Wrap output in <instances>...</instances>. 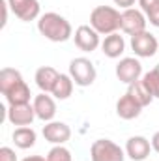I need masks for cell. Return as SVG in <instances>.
I'll list each match as a JSON object with an SVG mask.
<instances>
[{
    "label": "cell",
    "mask_w": 159,
    "mask_h": 161,
    "mask_svg": "<svg viewBox=\"0 0 159 161\" xmlns=\"http://www.w3.org/2000/svg\"><path fill=\"white\" fill-rule=\"evenodd\" d=\"M0 92L9 105L30 103V86L25 82L23 75L15 68H2L0 69Z\"/></svg>",
    "instance_id": "obj_1"
},
{
    "label": "cell",
    "mask_w": 159,
    "mask_h": 161,
    "mask_svg": "<svg viewBox=\"0 0 159 161\" xmlns=\"http://www.w3.org/2000/svg\"><path fill=\"white\" fill-rule=\"evenodd\" d=\"M38 30L45 40L54 41V43H64L73 36V28H71L69 21L54 11H47V13L40 15Z\"/></svg>",
    "instance_id": "obj_2"
},
{
    "label": "cell",
    "mask_w": 159,
    "mask_h": 161,
    "mask_svg": "<svg viewBox=\"0 0 159 161\" xmlns=\"http://www.w3.org/2000/svg\"><path fill=\"white\" fill-rule=\"evenodd\" d=\"M36 118V111L34 105L30 103H21V105H9L8 109V120L13 125H32V122Z\"/></svg>",
    "instance_id": "obj_13"
},
{
    "label": "cell",
    "mask_w": 159,
    "mask_h": 161,
    "mask_svg": "<svg viewBox=\"0 0 159 161\" xmlns=\"http://www.w3.org/2000/svg\"><path fill=\"white\" fill-rule=\"evenodd\" d=\"M131 49L139 58H152L156 53H159L157 38L148 30H144L137 36H131Z\"/></svg>",
    "instance_id": "obj_7"
},
{
    "label": "cell",
    "mask_w": 159,
    "mask_h": 161,
    "mask_svg": "<svg viewBox=\"0 0 159 161\" xmlns=\"http://www.w3.org/2000/svg\"><path fill=\"white\" fill-rule=\"evenodd\" d=\"M150 142H152V150H156V152L159 154V131L154 133V137H152V141H150Z\"/></svg>",
    "instance_id": "obj_27"
},
{
    "label": "cell",
    "mask_w": 159,
    "mask_h": 161,
    "mask_svg": "<svg viewBox=\"0 0 159 161\" xmlns=\"http://www.w3.org/2000/svg\"><path fill=\"white\" fill-rule=\"evenodd\" d=\"M8 6L19 21L30 23L40 17V2L38 0H8Z\"/></svg>",
    "instance_id": "obj_8"
},
{
    "label": "cell",
    "mask_w": 159,
    "mask_h": 161,
    "mask_svg": "<svg viewBox=\"0 0 159 161\" xmlns=\"http://www.w3.org/2000/svg\"><path fill=\"white\" fill-rule=\"evenodd\" d=\"M122 13L112 6H96L90 13V26L99 36H109L120 30Z\"/></svg>",
    "instance_id": "obj_3"
},
{
    "label": "cell",
    "mask_w": 159,
    "mask_h": 161,
    "mask_svg": "<svg viewBox=\"0 0 159 161\" xmlns=\"http://www.w3.org/2000/svg\"><path fill=\"white\" fill-rule=\"evenodd\" d=\"M139 6L150 21V25L159 28V0H139Z\"/></svg>",
    "instance_id": "obj_21"
},
{
    "label": "cell",
    "mask_w": 159,
    "mask_h": 161,
    "mask_svg": "<svg viewBox=\"0 0 159 161\" xmlns=\"http://www.w3.org/2000/svg\"><path fill=\"white\" fill-rule=\"evenodd\" d=\"M11 139H13V142H15L17 148L28 150V148H32V146L36 144L38 135H36V131H34L30 125H23V127H17V129L13 131Z\"/></svg>",
    "instance_id": "obj_18"
},
{
    "label": "cell",
    "mask_w": 159,
    "mask_h": 161,
    "mask_svg": "<svg viewBox=\"0 0 159 161\" xmlns=\"http://www.w3.org/2000/svg\"><path fill=\"white\" fill-rule=\"evenodd\" d=\"M21 161H47V158H43V156H28V158H25Z\"/></svg>",
    "instance_id": "obj_28"
},
{
    "label": "cell",
    "mask_w": 159,
    "mask_h": 161,
    "mask_svg": "<svg viewBox=\"0 0 159 161\" xmlns=\"http://www.w3.org/2000/svg\"><path fill=\"white\" fill-rule=\"evenodd\" d=\"M146 15L142 13V9H135V8H129V9H123L122 11V23H120V30L127 36H137L140 32L146 30Z\"/></svg>",
    "instance_id": "obj_6"
},
{
    "label": "cell",
    "mask_w": 159,
    "mask_h": 161,
    "mask_svg": "<svg viewBox=\"0 0 159 161\" xmlns=\"http://www.w3.org/2000/svg\"><path fill=\"white\" fill-rule=\"evenodd\" d=\"M58 77H60V73L54 68L41 66V68H38V71L34 75V80H36V84H38V88H40L41 92L51 94L52 88H54V84H56V80H58Z\"/></svg>",
    "instance_id": "obj_16"
},
{
    "label": "cell",
    "mask_w": 159,
    "mask_h": 161,
    "mask_svg": "<svg viewBox=\"0 0 159 161\" xmlns=\"http://www.w3.org/2000/svg\"><path fill=\"white\" fill-rule=\"evenodd\" d=\"M47 161H73V159H71V152L64 144H58V146H52L49 150Z\"/></svg>",
    "instance_id": "obj_23"
},
{
    "label": "cell",
    "mask_w": 159,
    "mask_h": 161,
    "mask_svg": "<svg viewBox=\"0 0 159 161\" xmlns=\"http://www.w3.org/2000/svg\"><path fill=\"white\" fill-rule=\"evenodd\" d=\"M150 150H152V142L142 135L129 137L125 142V156L133 161H144L150 156Z\"/></svg>",
    "instance_id": "obj_12"
},
{
    "label": "cell",
    "mask_w": 159,
    "mask_h": 161,
    "mask_svg": "<svg viewBox=\"0 0 159 161\" xmlns=\"http://www.w3.org/2000/svg\"><path fill=\"white\" fill-rule=\"evenodd\" d=\"M0 6H2V28L6 26V23H8V0H0Z\"/></svg>",
    "instance_id": "obj_25"
},
{
    "label": "cell",
    "mask_w": 159,
    "mask_h": 161,
    "mask_svg": "<svg viewBox=\"0 0 159 161\" xmlns=\"http://www.w3.org/2000/svg\"><path fill=\"white\" fill-rule=\"evenodd\" d=\"M69 75H71V79L77 86L86 88V86L94 84V80L97 77V71H96V66L92 64L90 58L77 56L69 62Z\"/></svg>",
    "instance_id": "obj_4"
},
{
    "label": "cell",
    "mask_w": 159,
    "mask_h": 161,
    "mask_svg": "<svg viewBox=\"0 0 159 161\" xmlns=\"http://www.w3.org/2000/svg\"><path fill=\"white\" fill-rule=\"evenodd\" d=\"M73 86H75V82H73L69 73H60V77H58V80H56V84H54V88H52L51 94L56 99L64 101V99H68L73 94Z\"/></svg>",
    "instance_id": "obj_19"
},
{
    "label": "cell",
    "mask_w": 159,
    "mask_h": 161,
    "mask_svg": "<svg viewBox=\"0 0 159 161\" xmlns=\"http://www.w3.org/2000/svg\"><path fill=\"white\" fill-rule=\"evenodd\" d=\"M43 137L45 141H49L51 144L58 146V144H66L71 139V127L66 122H47L43 125Z\"/></svg>",
    "instance_id": "obj_9"
},
{
    "label": "cell",
    "mask_w": 159,
    "mask_h": 161,
    "mask_svg": "<svg viewBox=\"0 0 159 161\" xmlns=\"http://www.w3.org/2000/svg\"><path fill=\"white\" fill-rule=\"evenodd\" d=\"M140 80L144 82V86H146V90L152 94V97H154V99H159V75L157 73L152 69V71L144 73Z\"/></svg>",
    "instance_id": "obj_22"
},
{
    "label": "cell",
    "mask_w": 159,
    "mask_h": 161,
    "mask_svg": "<svg viewBox=\"0 0 159 161\" xmlns=\"http://www.w3.org/2000/svg\"><path fill=\"white\" fill-rule=\"evenodd\" d=\"M129 88H127V92L142 105V107H148L152 101H154V97H152V94L146 90V86H144V82L139 79V80H135V82H131V84H127Z\"/></svg>",
    "instance_id": "obj_20"
},
{
    "label": "cell",
    "mask_w": 159,
    "mask_h": 161,
    "mask_svg": "<svg viewBox=\"0 0 159 161\" xmlns=\"http://www.w3.org/2000/svg\"><path fill=\"white\" fill-rule=\"evenodd\" d=\"M101 51L107 58H120L125 51V41L118 32L109 34V36H105V40L101 43Z\"/></svg>",
    "instance_id": "obj_17"
},
{
    "label": "cell",
    "mask_w": 159,
    "mask_h": 161,
    "mask_svg": "<svg viewBox=\"0 0 159 161\" xmlns=\"http://www.w3.org/2000/svg\"><path fill=\"white\" fill-rule=\"evenodd\" d=\"M116 77L118 80L125 82V84H131L135 80H139L142 77V64L137 60V58H122L118 64H116Z\"/></svg>",
    "instance_id": "obj_10"
},
{
    "label": "cell",
    "mask_w": 159,
    "mask_h": 161,
    "mask_svg": "<svg viewBox=\"0 0 159 161\" xmlns=\"http://www.w3.org/2000/svg\"><path fill=\"white\" fill-rule=\"evenodd\" d=\"M154 71H156V73H157V75H159V64H157V66H156V68H154Z\"/></svg>",
    "instance_id": "obj_29"
},
{
    "label": "cell",
    "mask_w": 159,
    "mask_h": 161,
    "mask_svg": "<svg viewBox=\"0 0 159 161\" xmlns=\"http://www.w3.org/2000/svg\"><path fill=\"white\" fill-rule=\"evenodd\" d=\"M32 105H34V111H36V118H40L41 122H52L54 114H56V103L49 94H45V92L38 94L34 97Z\"/></svg>",
    "instance_id": "obj_15"
},
{
    "label": "cell",
    "mask_w": 159,
    "mask_h": 161,
    "mask_svg": "<svg viewBox=\"0 0 159 161\" xmlns=\"http://www.w3.org/2000/svg\"><path fill=\"white\" fill-rule=\"evenodd\" d=\"M73 40H75V45L79 47L82 53H92V51H96V49L101 45L99 34H97L90 25H80L79 28L75 30Z\"/></svg>",
    "instance_id": "obj_11"
},
{
    "label": "cell",
    "mask_w": 159,
    "mask_h": 161,
    "mask_svg": "<svg viewBox=\"0 0 159 161\" xmlns=\"http://www.w3.org/2000/svg\"><path fill=\"white\" fill-rule=\"evenodd\" d=\"M92 161H125V150L111 139H97L90 146Z\"/></svg>",
    "instance_id": "obj_5"
},
{
    "label": "cell",
    "mask_w": 159,
    "mask_h": 161,
    "mask_svg": "<svg viewBox=\"0 0 159 161\" xmlns=\"http://www.w3.org/2000/svg\"><path fill=\"white\" fill-rule=\"evenodd\" d=\"M112 2H114L116 6H120L122 9H129V8H133V6H135V2H137V0H112Z\"/></svg>",
    "instance_id": "obj_26"
},
{
    "label": "cell",
    "mask_w": 159,
    "mask_h": 161,
    "mask_svg": "<svg viewBox=\"0 0 159 161\" xmlns=\"http://www.w3.org/2000/svg\"><path fill=\"white\" fill-rule=\"evenodd\" d=\"M0 161H17L15 150H11L9 146H2L0 148Z\"/></svg>",
    "instance_id": "obj_24"
},
{
    "label": "cell",
    "mask_w": 159,
    "mask_h": 161,
    "mask_svg": "<svg viewBox=\"0 0 159 161\" xmlns=\"http://www.w3.org/2000/svg\"><path fill=\"white\" fill-rule=\"evenodd\" d=\"M142 109L144 107L129 92H125L118 101H116V114H118L122 120H135V118H139L140 113H142Z\"/></svg>",
    "instance_id": "obj_14"
}]
</instances>
